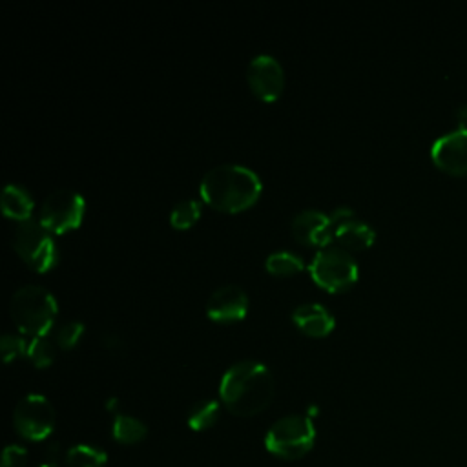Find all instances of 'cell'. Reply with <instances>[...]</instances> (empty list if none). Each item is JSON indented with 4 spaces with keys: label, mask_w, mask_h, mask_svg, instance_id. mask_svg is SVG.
<instances>
[{
    "label": "cell",
    "mask_w": 467,
    "mask_h": 467,
    "mask_svg": "<svg viewBox=\"0 0 467 467\" xmlns=\"http://www.w3.org/2000/svg\"><path fill=\"white\" fill-rule=\"evenodd\" d=\"M58 306L49 290L38 285H26L11 296L9 314L15 327L31 337L47 336L55 325Z\"/></svg>",
    "instance_id": "3"
},
{
    "label": "cell",
    "mask_w": 467,
    "mask_h": 467,
    "mask_svg": "<svg viewBox=\"0 0 467 467\" xmlns=\"http://www.w3.org/2000/svg\"><path fill=\"white\" fill-rule=\"evenodd\" d=\"M2 212L15 223H24L31 219L35 202L29 192L18 184H7L2 192Z\"/></svg>",
    "instance_id": "15"
},
{
    "label": "cell",
    "mask_w": 467,
    "mask_h": 467,
    "mask_svg": "<svg viewBox=\"0 0 467 467\" xmlns=\"http://www.w3.org/2000/svg\"><path fill=\"white\" fill-rule=\"evenodd\" d=\"M199 217H201V204L193 199H186L173 206L170 213V224L177 230H186L193 226Z\"/></svg>",
    "instance_id": "21"
},
{
    "label": "cell",
    "mask_w": 467,
    "mask_h": 467,
    "mask_svg": "<svg viewBox=\"0 0 467 467\" xmlns=\"http://www.w3.org/2000/svg\"><path fill=\"white\" fill-rule=\"evenodd\" d=\"M26 358L36 367V368H46L55 361V345L46 337H31L27 341V350Z\"/></svg>",
    "instance_id": "20"
},
{
    "label": "cell",
    "mask_w": 467,
    "mask_h": 467,
    "mask_svg": "<svg viewBox=\"0 0 467 467\" xmlns=\"http://www.w3.org/2000/svg\"><path fill=\"white\" fill-rule=\"evenodd\" d=\"M219 412H221V407H219L217 400H212V398L199 400L197 403L192 405L186 423L190 429H193L197 432L206 431L217 423Z\"/></svg>",
    "instance_id": "17"
},
{
    "label": "cell",
    "mask_w": 467,
    "mask_h": 467,
    "mask_svg": "<svg viewBox=\"0 0 467 467\" xmlns=\"http://www.w3.org/2000/svg\"><path fill=\"white\" fill-rule=\"evenodd\" d=\"M275 392V381L266 365L259 361H239L221 378L219 398L235 416L248 418L265 410Z\"/></svg>",
    "instance_id": "1"
},
{
    "label": "cell",
    "mask_w": 467,
    "mask_h": 467,
    "mask_svg": "<svg viewBox=\"0 0 467 467\" xmlns=\"http://www.w3.org/2000/svg\"><path fill=\"white\" fill-rule=\"evenodd\" d=\"M292 321L310 337H325L332 332L336 319L319 303H303L292 312Z\"/></svg>",
    "instance_id": "14"
},
{
    "label": "cell",
    "mask_w": 467,
    "mask_h": 467,
    "mask_svg": "<svg viewBox=\"0 0 467 467\" xmlns=\"http://www.w3.org/2000/svg\"><path fill=\"white\" fill-rule=\"evenodd\" d=\"M55 409L42 394L24 396L13 410L15 431L29 441L46 440L55 429Z\"/></svg>",
    "instance_id": "7"
},
{
    "label": "cell",
    "mask_w": 467,
    "mask_h": 467,
    "mask_svg": "<svg viewBox=\"0 0 467 467\" xmlns=\"http://www.w3.org/2000/svg\"><path fill=\"white\" fill-rule=\"evenodd\" d=\"M148 434V427L128 414H117L113 418V425H111V436L115 441L119 443H126V445H133L139 443L146 438Z\"/></svg>",
    "instance_id": "16"
},
{
    "label": "cell",
    "mask_w": 467,
    "mask_h": 467,
    "mask_svg": "<svg viewBox=\"0 0 467 467\" xmlns=\"http://www.w3.org/2000/svg\"><path fill=\"white\" fill-rule=\"evenodd\" d=\"M263 184L255 171L239 164H221L204 173L199 193L204 204L224 213H237L254 206Z\"/></svg>",
    "instance_id": "2"
},
{
    "label": "cell",
    "mask_w": 467,
    "mask_h": 467,
    "mask_svg": "<svg viewBox=\"0 0 467 467\" xmlns=\"http://www.w3.org/2000/svg\"><path fill=\"white\" fill-rule=\"evenodd\" d=\"M248 312V297L237 285L219 286L206 303V314L215 323L241 321Z\"/></svg>",
    "instance_id": "12"
},
{
    "label": "cell",
    "mask_w": 467,
    "mask_h": 467,
    "mask_svg": "<svg viewBox=\"0 0 467 467\" xmlns=\"http://www.w3.org/2000/svg\"><path fill=\"white\" fill-rule=\"evenodd\" d=\"M292 235L306 246L325 248L334 239L330 217L319 210H303L292 219Z\"/></svg>",
    "instance_id": "13"
},
{
    "label": "cell",
    "mask_w": 467,
    "mask_h": 467,
    "mask_svg": "<svg viewBox=\"0 0 467 467\" xmlns=\"http://www.w3.org/2000/svg\"><path fill=\"white\" fill-rule=\"evenodd\" d=\"M316 441V427L308 416L290 414L272 423L265 436V447L277 458L299 460Z\"/></svg>",
    "instance_id": "4"
},
{
    "label": "cell",
    "mask_w": 467,
    "mask_h": 467,
    "mask_svg": "<svg viewBox=\"0 0 467 467\" xmlns=\"http://www.w3.org/2000/svg\"><path fill=\"white\" fill-rule=\"evenodd\" d=\"M334 239L347 250H367L374 243V230L350 208L339 206L330 215Z\"/></svg>",
    "instance_id": "10"
},
{
    "label": "cell",
    "mask_w": 467,
    "mask_h": 467,
    "mask_svg": "<svg viewBox=\"0 0 467 467\" xmlns=\"http://www.w3.org/2000/svg\"><path fill=\"white\" fill-rule=\"evenodd\" d=\"M303 268H305L303 259L294 252L279 250L266 257V270L274 275H294Z\"/></svg>",
    "instance_id": "19"
},
{
    "label": "cell",
    "mask_w": 467,
    "mask_h": 467,
    "mask_svg": "<svg viewBox=\"0 0 467 467\" xmlns=\"http://www.w3.org/2000/svg\"><path fill=\"white\" fill-rule=\"evenodd\" d=\"M246 80L252 93L263 102H274L285 88V73L281 64L270 55L252 58L246 69Z\"/></svg>",
    "instance_id": "9"
},
{
    "label": "cell",
    "mask_w": 467,
    "mask_h": 467,
    "mask_svg": "<svg viewBox=\"0 0 467 467\" xmlns=\"http://www.w3.org/2000/svg\"><path fill=\"white\" fill-rule=\"evenodd\" d=\"M465 111H467V108H465ZM462 120H467V115H465V117H463V119H462Z\"/></svg>",
    "instance_id": "27"
},
{
    "label": "cell",
    "mask_w": 467,
    "mask_h": 467,
    "mask_svg": "<svg viewBox=\"0 0 467 467\" xmlns=\"http://www.w3.org/2000/svg\"><path fill=\"white\" fill-rule=\"evenodd\" d=\"M432 161L449 173L467 171V128L460 126L440 135L431 146Z\"/></svg>",
    "instance_id": "11"
},
{
    "label": "cell",
    "mask_w": 467,
    "mask_h": 467,
    "mask_svg": "<svg viewBox=\"0 0 467 467\" xmlns=\"http://www.w3.org/2000/svg\"><path fill=\"white\" fill-rule=\"evenodd\" d=\"M38 467H57V465H53V463H42V465H38Z\"/></svg>",
    "instance_id": "26"
},
{
    "label": "cell",
    "mask_w": 467,
    "mask_h": 467,
    "mask_svg": "<svg viewBox=\"0 0 467 467\" xmlns=\"http://www.w3.org/2000/svg\"><path fill=\"white\" fill-rule=\"evenodd\" d=\"M84 215V199L73 190H55L51 192L42 206H40V219L38 223L49 234H66L75 230L82 223Z\"/></svg>",
    "instance_id": "8"
},
{
    "label": "cell",
    "mask_w": 467,
    "mask_h": 467,
    "mask_svg": "<svg viewBox=\"0 0 467 467\" xmlns=\"http://www.w3.org/2000/svg\"><path fill=\"white\" fill-rule=\"evenodd\" d=\"M0 350H2L4 361L9 363V361H13L20 356H26L27 341L20 336H15V334H4L2 341H0Z\"/></svg>",
    "instance_id": "23"
},
{
    "label": "cell",
    "mask_w": 467,
    "mask_h": 467,
    "mask_svg": "<svg viewBox=\"0 0 467 467\" xmlns=\"http://www.w3.org/2000/svg\"><path fill=\"white\" fill-rule=\"evenodd\" d=\"M108 462V454L102 449L93 445H75L66 452L67 467H104Z\"/></svg>",
    "instance_id": "18"
},
{
    "label": "cell",
    "mask_w": 467,
    "mask_h": 467,
    "mask_svg": "<svg viewBox=\"0 0 467 467\" xmlns=\"http://www.w3.org/2000/svg\"><path fill=\"white\" fill-rule=\"evenodd\" d=\"M82 334H84V325L80 321H67V323H62L55 330L53 341L62 350H69V348H73L80 341Z\"/></svg>",
    "instance_id": "22"
},
{
    "label": "cell",
    "mask_w": 467,
    "mask_h": 467,
    "mask_svg": "<svg viewBox=\"0 0 467 467\" xmlns=\"http://www.w3.org/2000/svg\"><path fill=\"white\" fill-rule=\"evenodd\" d=\"M308 270L314 283L328 294L345 292L358 281V265L345 248H321L314 255Z\"/></svg>",
    "instance_id": "6"
},
{
    "label": "cell",
    "mask_w": 467,
    "mask_h": 467,
    "mask_svg": "<svg viewBox=\"0 0 467 467\" xmlns=\"http://www.w3.org/2000/svg\"><path fill=\"white\" fill-rule=\"evenodd\" d=\"M104 345H106L108 348H117L120 343H119V337H117V336H108V337L104 339Z\"/></svg>",
    "instance_id": "25"
},
{
    "label": "cell",
    "mask_w": 467,
    "mask_h": 467,
    "mask_svg": "<svg viewBox=\"0 0 467 467\" xmlns=\"http://www.w3.org/2000/svg\"><path fill=\"white\" fill-rule=\"evenodd\" d=\"M11 246L35 272H47L58 263V248L49 232L36 221L16 223L11 232Z\"/></svg>",
    "instance_id": "5"
},
{
    "label": "cell",
    "mask_w": 467,
    "mask_h": 467,
    "mask_svg": "<svg viewBox=\"0 0 467 467\" xmlns=\"http://www.w3.org/2000/svg\"><path fill=\"white\" fill-rule=\"evenodd\" d=\"M27 451L20 445H7L2 452V467H26Z\"/></svg>",
    "instance_id": "24"
}]
</instances>
